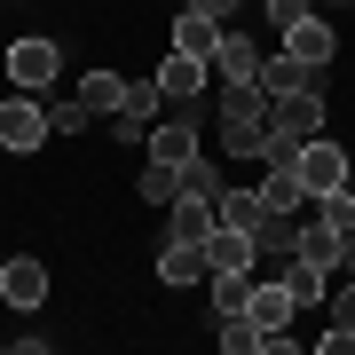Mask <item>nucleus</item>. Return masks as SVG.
Wrapping results in <instances>:
<instances>
[{
  "label": "nucleus",
  "instance_id": "f257e3e1",
  "mask_svg": "<svg viewBox=\"0 0 355 355\" xmlns=\"http://www.w3.org/2000/svg\"><path fill=\"white\" fill-rule=\"evenodd\" d=\"M261 135H268V95H261V79H221V158H245V166H253Z\"/></svg>",
  "mask_w": 355,
  "mask_h": 355
},
{
  "label": "nucleus",
  "instance_id": "f03ea898",
  "mask_svg": "<svg viewBox=\"0 0 355 355\" xmlns=\"http://www.w3.org/2000/svg\"><path fill=\"white\" fill-rule=\"evenodd\" d=\"M8 79H16V95H55V79H64V48H55L48 32L8 40Z\"/></svg>",
  "mask_w": 355,
  "mask_h": 355
},
{
  "label": "nucleus",
  "instance_id": "7ed1b4c3",
  "mask_svg": "<svg viewBox=\"0 0 355 355\" xmlns=\"http://www.w3.org/2000/svg\"><path fill=\"white\" fill-rule=\"evenodd\" d=\"M292 182H300L308 198H331V190H347V142H324V135H308V142H300V158H292Z\"/></svg>",
  "mask_w": 355,
  "mask_h": 355
},
{
  "label": "nucleus",
  "instance_id": "20e7f679",
  "mask_svg": "<svg viewBox=\"0 0 355 355\" xmlns=\"http://www.w3.org/2000/svg\"><path fill=\"white\" fill-rule=\"evenodd\" d=\"M40 142H48V111H40V95H8V103H0V150H8V158H32Z\"/></svg>",
  "mask_w": 355,
  "mask_h": 355
},
{
  "label": "nucleus",
  "instance_id": "39448f33",
  "mask_svg": "<svg viewBox=\"0 0 355 355\" xmlns=\"http://www.w3.org/2000/svg\"><path fill=\"white\" fill-rule=\"evenodd\" d=\"M268 127H277V135H324L331 127V111H324V95L316 87H300V95H277V103H268Z\"/></svg>",
  "mask_w": 355,
  "mask_h": 355
},
{
  "label": "nucleus",
  "instance_id": "423d86ee",
  "mask_svg": "<svg viewBox=\"0 0 355 355\" xmlns=\"http://www.w3.org/2000/svg\"><path fill=\"white\" fill-rule=\"evenodd\" d=\"M0 300H8V308H24V316H32V308L48 300V261H32V253L0 261Z\"/></svg>",
  "mask_w": 355,
  "mask_h": 355
},
{
  "label": "nucleus",
  "instance_id": "0eeeda50",
  "mask_svg": "<svg viewBox=\"0 0 355 355\" xmlns=\"http://www.w3.org/2000/svg\"><path fill=\"white\" fill-rule=\"evenodd\" d=\"M284 55H300L308 71H324L331 55H340V32H331V16H300V24H284Z\"/></svg>",
  "mask_w": 355,
  "mask_h": 355
},
{
  "label": "nucleus",
  "instance_id": "6e6552de",
  "mask_svg": "<svg viewBox=\"0 0 355 355\" xmlns=\"http://www.w3.org/2000/svg\"><path fill=\"white\" fill-rule=\"evenodd\" d=\"M205 71H214V79H261V48H253V32H221V48L214 55H205Z\"/></svg>",
  "mask_w": 355,
  "mask_h": 355
},
{
  "label": "nucleus",
  "instance_id": "1a4fd4ad",
  "mask_svg": "<svg viewBox=\"0 0 355 355\" xmlns=\"http://www.w3.org/2000/svg\"><path fill=\"white\" fill-rule=\"evenodd\" d=\"M277 284L292 292V308H324V292H331V268H316V261H300V253H284V268H277Z\"/></svg>",
  "mask_w": 355,
  "mask_h": 355
},
{
  "label": "nucleus",
  "instance_id": "9d476101",
  "mask_svg": "<svg viewBox=\"0 0 355 355\" xmlns=\"http://www.w3.org/2000/svg\"><path fill=\"white\" fill-rule=\"evenodd\" d=\"M166 237L174 245H205L214 237V198H174L166 205Z\"/></svg>",
  "mask_w": 355,
  "mask_h": 355
},
{
  "label": "nucleus",
  "instance_id": "9b49d317",
  "mask_svg": "<svg viewBox=\"0 0 355 355\" xmlns=\"http://www.w3.org/2000/svg\"><path fill=\"white\" fill-rule=\"evenodd\" d=\"M300 87H316V71H308L300 55H284V48L261 55V95H268V103H277V95H300Z\"/></svg>",
  "mask_w": 355,
  "mask_h": 355
},
{
  "label": "nucleus",
  "instance_id": "f8f14e48",
  "mask_svg": "<svg viewBox=\"0 0 355 355\" xmlns=\"http://www.w3.org/2000/svg\"><path fill=\"white\" fill-rule=\"evenodd\" d=\"M205 277H214L205 245H174V237H166V253H158V284H205Z\"/></svg>",
  "mask_w": 355,
  "mask_h": 355
},
{
  "label": "nucleus",
  "instance_id": "ddd939ff",
  "mask_svg": "<svg viewBox=\"0 0 355 355\" xmlns=\"http://www.w3.org/2000/svg\"><path fill=\"white\" fill-rule=\"evenodd\" d=\"M205 261H214V268H261L253 229H221V221H214V237H205Z\"/></svg>",
  "mask_w": 355,
  "mask_h": 355
},
{
  "label": "nucleus",
  "instance_id": "4468645a",
  "mask_svg": "<svg viewBox=\"0 0 355 355\" xmlns=\"http://www.w3.org/2000/svg\"><path fill=\"white\" fill-rule=\"evenodd\" d=\"M214 48H221V24L198 16V8H182V16H174V55H198V64H205Z\"/></svg>",
  "mask_w": 355,
  "mask_h": 355
},
{
  "label": "nucleus",
  "instance_id": "2eb2a0df",
  "mask_svg": "<svg viewBox=\"0 0 355 355\" xmlns=\"http://www.w3.org/2000/svg\"><path fill=\"white\" fill-rule=\"evenodd\" d=\"M292 237H300V214H268V205H261V221H253V253H261V261H284Z\"/></svg>",
  "mask_w": 355,
  "mask_h": 355
},
{
  "label": "nucleus",
  "instance_id": "dca6fc26",
  "mask_svg": "<svg viewBox=\"0 0 355 355\" xmlns=\"http://www.w3.org/2000/svg\"><path fill=\"white\" fill-rule=\"evenodd\" d=\"M205 300H214V316H237V308L253 300V268H214V277H205Z\"/></svg>",
  "mask_w": 355,
  "mask_h": 355
},
{
  "label": "nucleus",
  "instance_id": "f3484780",
  "mask_svg": "<svg viewBox=\"0 0 355 355\" xmlns=\"http://www.w3.org/2000/svg\"><path fill=\"white\" fill-rule=\"evenodd\" d=\"M261 205L268 214H308V190L292 182V166H261Z\"/></svg>",
  "mask_w": 355,
  "mask_h": 355
},
{
  "label": "nucleus",
  "instance_id": "a211bd4d",
  "mask_svg": "<svg viewBox=\"0 0 355 355\" xmlns=\"http://www.w3.org/2000/svg\"><path fill=\"white\" fill-rule=\"evenodd\" d=\"M292 253L316 261V268H340V229H324L316 214H300V237H292Z\"/></svg>",
  "mask_w": 355,
  "mask_h": 355
},
{
  "label": "nucleus",
  "instance_id": "6ab92c4d",
  "mask_svg": "<svg viewBox=\"0 0 355 355\" xmlns=\"http://www.w3.org/2000/svg\"><path fill=\"white\" fill-rule=\"evenodd\" d=\"M135 198H142V205H174V198H182V166H166V158H142V174H135Z\"/></svg>",
  "mask_w": 355,
  "mask_h": 355
},
{
  "label": "nucleus",
  "instance_id": "aec40b11",
  "mask_svg": "<svg viewBox=\"0 0 355 355\" xmlns=\"http://www.w3.org/2000/svg\"><path fill=\"white\" fill-rule=\"evenodd\" d=\"M79 103H87V111H95V119H111V111H119V103H127V79H119V71H103V64H95L87 79H79Z\"/></svg>",
  "mask_w": 355,
  "mask_h": 355
},
{
  "label": "nucleus",
  "instance_id": "412c9836",
  "mask_svg": "<svg viewBox=\"0 0 355 355\" xmlns=\"http://www.w3.org/2000/svg\"><path fill=\"white\" fill-rule=\"evenodd\" d=\"M214 221H221V229H253V221H261V190H245V182L221 190V198H214Z\"/></svg>",
  "mask_w": 355,
  "mask_h": 355
},
{
  "label": "nucleus",
  "instance_id": "4be33fe9",
  "mask_svg": "<svg viewBox=\"0 0 355 355\" xmlns=\"http://www.w3.org/2000/svg\"><path fill=\"white\" fill-rule=\"evenodd\" d=\"M40 111H48V135H79V127L95 119L79 95H40Z\"/></svg>",
  "mask_w": 355,
  "mask_h": 355
},
{
  "label": "nucleus",
  "instance_id": "5701e85b",
  "mask_svg": "<svg viewBox=\"0 0 355 355\" xmlns=\"http://www.w3.org/2000/svg\"><path fill=\"white\" fill-rule=\"evenodd\" d=\"M221 190H229V182H221V166L205 158V150H198L190 166H182V198H221Z\"/></svg>",
  "mask_w": 355,
  "mask_h": 355
},
{
  "label": "nucleus",
  "instance_id": "b1692460",
  "mask_svg": "<svg viewBox=\"0 0 355 355\" xmlns=\"http://www.w3.org/2000/svg\"><path fill=\"white\" fill-rule=\"evenodd\" d=\"M214 331H221V347H229V355H261V324L245 316V308H237V316H221Z\"/></svg>",
  "mask_w": 355,
  "mask_h": 355
},
{
  "label": "nucleus",
  "instance_id": "393cba45",
  "mask_svg": "<svg viewBox=\"0 0 355 355\" xmlns=\"http://www.w3.org/2000/svg\"><path fill=\"white\" fill-rule=\"evenodd\" d=\"M127 119H158L166 111V95H158V79H127V103H119Z\"/></svg>",
  "mask_w": 355,
  "mask_h": 355
},
{
  "label": "nucleus",
  "instance_id": "a878e982",
  "mask_svg": "<svg viewBox=\"0 0 355 355\" xmlns=\"http://www.w3.org/2000/svg\"><path fill=\"white\" fill-rule=\"evenodd\" d=\"M292 158H300V135H277V127H268L261 150H253V166H292Z\"/></svg>",
  "mask_w": 355,
  "mask_h": 355
},
{
  "label": "nucleus",
  "instance_id": "bb28decb",
  "mask_svg": "<svg viewBox=\"0 0 355 355\" xmlns=\"http://www.w3.org/2000/svg\"><path fill=\"white\" fill-rule=\"evenodd\" d=\"M182 8H198V16H214L221 32H237V24H245V8H253V0H182Z\"/></svg>",
  "mask_w": 355,
  "mask_h": 355
},
{
  "label": "nucleus",
  "instance_id": "cd10ccee",
  "mask_svg": "<svg viewBox=\"0 0 355 355\" xmlns=\"http://www.w3.org/2000/svg\"><path fill=\"white\" fill-rule=\"evenodd\" d=\"M261 16H268V24H300V16H316V0H261Z\"/></svg>",
  "mask_w": 355,
  "mask_h": 355
},
{
  "label": "nucleus",
  "instance_id": "c85d7f7f",
  "mask_svg": "<svg viewBox=\"0 0 355 355\" xmlns=\"http://www.w3.org/2000/svg\"><path fill=\"white\" fill-rule=\"evenodd\" d=\"M324 308H331V324H347V331H355V277H347L340 292H324Z\"/></svg>",
  "mask_w": 355,
  "mask_h": 355
},
{
  "label": "nucleus",
  "instance_id": "c756f323",
  "mask_svg": "<svg viewBox=\"0 0 355 355\" xmlns=\"http://www.w3.org/2000/svg\"><path fill=\"white\" fill-rule=\"evenodd\" d=\"M316 355H355V331H347V324H331V331H316Z\"/></svg>",
  "mask_w": 355,
  "mask_h": 355
},
{
  "label": "nucleus",
  "instance_id": "7c9ffc66",
  "mask_svg": "<svg viewBox=\"0 0 355 355\" xmlns=\"http://www.w3.org/2000/svg\"><path fill=\"white\" fill-rule=\"evenodd\" d=\"M340 268H347V277H355V229H347V237H340Z\"/></svg>",
  "mask_w": 355,
  "mask_h": 355
},
{
  "label": "nucleus",
  "instance_id": "2f4dec72",
  "mask_svg": "<svg viewBox=\"0 0 355 355\" xmlns=\"http://www.w3.org/2000/svg\"><path fill=\"white\" fill-rule=\"evenodd\" d=\"M316 8H355V0H316Z\"/></svg>",
  "mask_w": 355,
  "mask_h": 355
}]
</instances>
